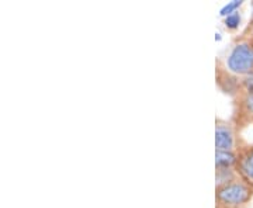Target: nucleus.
I'll return each mask as SVG.
<instances>
[{"instance_id":"13","label":"nucleus","mask_w":253,"mask_h":208,"mask_svg":"<svg viewBox=\"0 0 253 208\" xmlns=\"http://www.w3.org/2000/svg\"><path fill=\"white\" fill-rule=\"evenodd\" d=\"M215 208H219V207H215Z\"/></svg>"},{"instance_id":"2","label":"nucleus","mask_w":253,"mask_h":208,"mask_svg":"<svg viewBox=\"0 0 253 208\" xmlns=\"http://www.w3.org/2000/svg\"><path fill=\"white\" fill-rule=\"evenodd\" d=\"M253 199V190L241 177L228 184L215 187V207L248 208Z\"/></svg>"},{"instance_id":"9","label":"nucleus","mask_w":253,"mask_h":208,"mask_svg":"<svg viewBox=\"0 0 253 208\" xmlns=\"http://www.w3.org/2000/svg\"><path fill=\"white\" fill-rule=\"evenodd\" d=\"M224 24H225V27L228 30H236V28L239 27V24H241V14L236 11L234 14H231V16H228L224 20Z\"/></svg>"},{"instance_id":"4","label":"nucleus","mask_w":253,"mask_h":208,"mask_svg":"<svg viewBox=\"0 0 253 208\" xmlns=\"http://www.w3.org/2000/svg\"><path fill=\"white\" fill-rule=\"evenodd\" d=\"M241 145V135L231 120L215 118V151L236 152Z\"/></svg>"},{"instance_id":"8","label":"nucleus","mask_w":253,"mask_h":208,"mask_svg":"<svg viewBox=\"0 0 253 208\" xmlns=\"http://www.w3.org/2000/svg\"><path fill=\"white\" fill-rule=\"evenodd\" d=\"M238 162L236 152L215 151V167H235Z\"/></svg>"},{"instance_id":"5","label":"nucleus","mask_w":253,"mask_h":208,"mask_svg":"<svg viewBox=\"0 0 253 208\" xmlns=\"http://www.w3.org/2000/svg\"><path fill=\"white\" fill-rule=\"evenodd\" d=\"M215 83L219 90L224 94H229L232 99L242 89V79L229 72L219 59L215 61Z\"/></svg>"},{"instance_id":"6","label":"nucleus","mask_w":253,"mask_h":208,"mask_svg":"<svg viewBox=\"0 0 253 208\" xmlns=\"http://www.w3.org/2000/svg\"><path fill=\"white\" fill-rule=\"evenodd\" d=\"M238 162H236V172L239 177L253 190V144H246L241 141V145L236 151Z\"/></svg>"},{"instance_id":"3","label":"nucleus","mask_w":253,"mask_h":208,"mask_svg":"<svg viewBox=\"0 0 253 208\" xmlns=\"http://www.w3.org/2000/svg\"><path fill=\"white\" fill-rule=\"evenodd\" d=\"M234 113L231 121L241 134V131L253 124V91L241 89L234 97Z\"/></svg>"},{"instance_id":"11","label":"nucleus","mask_w":253,"mask_h":208,"mask_svg":"<svg viewBox=\"0 0 253 208\" xmlns=\"http://www.w3.org/2000/svg\"><path fill=\"white\" fill-rule=\"evenodd\" d=\"M242 38H246V40H251L253 41V16L251 18V21H249V24L246 26V28L244 30V33H242Z\"/></svg>"},{"instance_id":"1","label":"nucleus","mask_w":253,"mask_h":208,"mask_svg":"<svg viewBox=\"0 0 253 208\" xmlns=\"http://www.w3.org/2000/svg\"><path fill=\"white\" fill-rule=\"evenodd\" d=\"M225 68L238 78L244 79L253 73V42L239 36L231 45L225 61Z\"/></svg>"},{"instance_id":"10","label":"nucleus","mask_w":253,"mask_h":208,"mask_svg":"<svg viewBox=\"0 0 253 208\" xmlns=\"http://www.w3.org/2000/svg\"><path fill=\"white\" fill-rule=\"evenodd\" d=\"M241 6H242V1H238V0H236V1H231V3L226 4L225 7L221 9V13H219V14H221L222 17H228V16L236 13V10L239 9Z\"/></svg>"},{"instance_id":"14","label":"nucleus","mask_w":253,"mask_h":208,"mask_svg":"<svg viewBox=\"0 0 253 208\" xmlns=\"http://www.w3.org/2000/svg\"><path fill=\"white\" fill-rule=\"evenodd\" d=\"M252 42H253V41H252Z\"/></svg>"},{"instance_id":"7","label":"nucleus","mask_w":253,"mask_h":208,"mask_svg":"<svg viewBox=\"0 0 253 208\" xmlns=\"http://www.w3.org/2000/svg\"><path fill=\"white\" fill-rule=\"evenodd\" d=\"M236 179H239V174L235 167H215V187L228 184Z\"/></svg>"},{"instance_id":"12","label":"nucleus","mask_w":253,"mask_h":208,"mask_svg":"<svg viewBox=\"0 0 253 208\" xmlns=\"http://www.w3.org/2000/svg\"><path fill=\"white\" fill-rule=\"evenodd\" d=\"M242 89L248 91H253V73L242 79Z\"/></svg>"}]
</instances>
